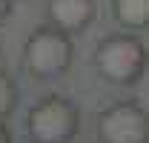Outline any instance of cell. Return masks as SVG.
<instances>
[{
  "label": "cell",
  "mask_w": 149,
  "mask_h": 143,
  "mask_svg": "<svg viewBox=\"0 0 149 143\" xmlns=\"http://www.w3.org/2000/svg\"><path fill=\"white\" fill-rule=\"evenodd\" d=\"M112 15L123 29L143 32L149 29V0H112Z\"/></svg>",
  "instance_id": "8992f818"
},
{
  "label": "cell",
  "mask_w": 149,
  "mask_h": 143,
  "mask_svg": "<svg viewBox=\"0 0 149 143\" xmlns=\"http://www.w3.org/2000/svg\"><path fill=\"white\" fill-rule=\"evenodd\" d=\"M149 52L143 40L135 35H112L103 37L95 49V69L100 77H106L109 83L118 86H132L141 80V74L146 72Z\"/></svg>",
  "instance_id": "6da1fadb"
},
{
  "label": "cell",
  "mask_w": 149,
  "mask_h": 143,
  "mask_svg": "<svg viewBox=\"0 0 149 143\" xmlns=\"http://www.w3.org/2000/svg\"><path fill=\"white\" fill-rule=\"evenodd\" d=\"M17 100H20L17 83L0 69V120H6V117L17 109Z\"/></svg>",
  "instance_id": "52a82bcc"
},
{
  "label": "cell",
  "mask_w": 149,
  "mask_h": 143,
  "mask_svg": "<svg viewBox=\"0 0 149 143\" xmlns=\"http://www.w3.org/2000/svg\"><path fill=\"white\" fill-rule=\"evenodd\" d=\"M72 57V35H66L57 26H40L23 43V63L40 80H52V77H60L63 72H69Z\"/></svg>",
  "instance_id": "7a4b0ae2"
},
{
  "label": "cell",
  "mask_w": 149,
  "mask_h": 143,
  "mask_svg": "<svg viewBox=\"0 0 149 143\" xmlns=\"http://www.w3.org/2000/svg\"><path fill=\"white\" fill-rule=\"evenodd\" d=\"M0 143H12V135H9V129H6L3 120H0Z\"/></svg>",
  "instance_id": "9c48e42d"
},
{
  "label": "cell",
  "mask_w": 149,
  "mask_h": 143,
  "mask_svg": "<svg viewBox=\"0 0 149 143\" xmlns=\"http://www.w3.org/2000/svg\"><path fill=\"white\" fill-rule=\"evenodd\" d=\"M26 129L32 143H69L80 129V115L72 100L49 94L29 109Z\"/></svg>",
  "instance_id": "3957f363"
},
{
  "label": "cell",
  "mask_w": 149,
  "mask_h": 143,
  "mask_svg": "<svg viewBox=\"0 0 149 143\" xmlns=\"http://www.w3.org/2000/svg\"><path fill=\"white\" fill-rule=\"evenodd\" d=\"M46 15L52 26L63 29L66 35H77L97 17V3L95 0H46Z\"/></svg>",
  "instance_id": "5b68a950"
},
{
  "label": "cell",
  "mask_w": 149,
  "mask_h": 143,
  "mask_svg": "<svg viewBox=\"0 0 149 143\" xmlns=\"http://www.w3.org/2000/svg\"><path fill=\"white\" fill-rule=\"evenodd\" d=\"M100 143H149V112L135 100H118L97 115Z\"/></svg>",
  "instance_id": "277c9868"
},
{
  "label": "cell",
  "mask_w": 149,
  "mask_h": 143,
  "mask_svg": "<svg viewBox=\"0 0 149 143\" xmlns=\"http://www.w3.org/2000/svg\"><path fill=\"white\" fill-rule=\"evenodd\" d=\"M9 12H12V0H0V26L6 23V17H9Z\"/></svg>",
  "instance_id": "ba28073f"
}]
</instances>
